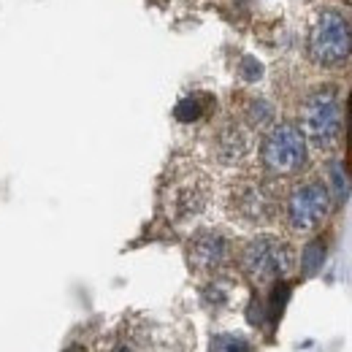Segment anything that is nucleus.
Segmentation results:
<instances>
[{
  "label": "nucleus",
  "mask_w": 352,
  "mask_h": 352,
  "mask_svg": "<svg viewBox=\"0 0 352 352\" xmlns=\"http://www.w3.org/2000/svg\"><path fill=\"white\" fill-rule=\"evenodd\" d=\"M209 352H250V342L239 333H220L212 339Z\"/></svg>",
  "instance_id": "nucleus-14"
},
{
  "label": "nucleus",
  "mask_w": 352,
  "mask_h": 352,
  "mask_svg": "<svg viewBox=\"0 0 352 352\" xmlns=\"http://www.w3.org/2000/svg\"><path fill=\"white\" fill-rule=\"evenodd\" d=\"M230 261V239L214 230V228H204V230H195L187 241V263L192 271L198 274H217L222 271Z\"/></svg>",
  "instance_id": "nucleus-7"
},
{
  "label": "nucleus",
  "mask_w": 352,
  "mask_h": 352,
  "mask_svg": "<svg viewBox=\"0 0 352 352\" xmlns=\"http://www.w3.org/2000/svg\"><path fill=\"white\" fill-rule=\"evenodd\" d=\"M212 152L222 166H241L252 152V133L244 122H225L214 133Z\"/></svg>",
  "instance_id": "nucleus-9"
},
{
  "label": "nucleus",
  "mask_w": 352,
  "mask_h": 352,
  "mask_svg": "<svg viewBox=\"0 0 352 352\" xmlns=\"http://www.w3.org/2000/svg\"><path fill=\"white\" fill-rule=\"evenodd\" d=\"M239 263H241V271H244L252 282L268 285V282L285 279V276L293 271L296 252H293V247H290L285 239L271 236V233H261V236L250 239V241L241 247Z\"/></svg>",
  "instance_id": "nucleus-4"
},
{
  "label": "nucleus",
  "mask_w": 352,
  "mask_h": 352,
  "mask_svg": "<svg viewBox=\"0 0 352 352\" xmlns=\"http://www.w3.org/2000/svg\"><path fill=\"white\" fill-rule=\"evenodd\" d=\"M309 60L317 68H339L352 54V22L342 8L317 11L307 41Z\"/></svg>",
  "instance_id": "nucleus-1"
},
{
  "label": "nucleus",
  "mask_w": 352,
  "mask_h": 352,
  "mask_svg": "<svg viewBox=\"0 0 352 352\" xmlns=\"http://www.w3.org/2000/svg\"><path fill=\"white\" fill-rule=\"evenodd\" d=\"M106 352H141V347H138L135 336H125V339H117Z\"/></svg>",
  "instance_id": "nucleus-16"
},
{
  "label": "nucleus",
  "mask_w": 352,
  "mask_h": 352,
  "mask_svg": "<svg viewBox=\"0 0 352 352\" xmlns=\"http://www.w3.org/2000/svg\"><path fill=\"white\" fill-rule=\"evenodd\" d=\"M209 206V179L201 174H187L171 184L168 212L176 222H187L204 214Z\"/></svg>",
  "instance_id": "nucleus-8"
},
{
  "label": "nucleus",
  "mask_w": 352,
  "mask_h": 352,
  "mask_svg": "<svg viewBox=\"0 0 352 352\" xmlns=\"http://www.w3.org/2000/svg\"><path fill=\"white\" fill-rule=\"evenodd\" d=\"M209 103H212V98L204 95V92L187 95V98H182V100L176 103L174 117L179 122H195V120H201V117L209 111Z\"/></svg>",
  "instance_id": "nucleus-10"
},
{
  "label": "nucleus",
  "mask_w": 352,
  "mask_h": 352,
  "mask_svg": "<svg viewBox=\"0 0 352 352\" xmlns=\"http://www.w3.org/2000/svg\"><path fill=\"white\" fill-rule=\"evenodd\" d=\"M65 352H87V350H85V347H68Z\"/></svg>",
  "instance_id": "nucleus-18"
},
{
  "label": "nucleus",
  "mask_w": 352,
  "mask_h": 352,
  "mask_svg": "<svg viewBox=\"0 0 352 352\" xmlns=\"http://www.w3.org/2000/svg\"><path fill=\"white\" fill-rule=\"evenodd\" d=\"M274 106L265 98H250L244 106V125L247 128H271Z\"/></svg>",
  "instance_id": "nucleus-11"
},
{
  "label": "nucleus",
  "mask_w": 352,
  "mask_h": 352,
  "mask_svg": "<svg viewBox=\"0 0 352 352\" xmlns=\"http://www.w3.org/2000/svg\"><path fill=\"white\" fill-rule=\"evenodd\" d=\"M241 76H244V82H258L263 76V65L255 57H244L241 60Z\"/></svg>",
  "instance_id": "nucleus-15"
},
{
  "label": "nucleus",
  "mask_w": 352,
  "mask_h": 352,
  "mask_svg": "<svg viewBox=\"0 0 352 352\" xmlns=\"http://www.w3.org/2000/svg\"><path fill=\"white\" fill-rule=\"evenodd\" d=\"M322 261H325V244H322V241H309L307 247H304V255H301V268H304V274H307V276L317 274V271L322 268Z\"/></svg>",
  "instance_id": "nucleus-13"
},
{
  "label": "nucleus",
  "mask_w": 352,
  "mask_h": 352,
  "mask_svg": "<svg viewBox=\"0 0 352 352\" xmlns=\"http://www.w3.org/2000/svg\"><path fill=\"white\" fill-rule=\"evenodd\" d=\"M328 192L336 198V201H344L347 198V192H350V176L344 171V166L342 163H328Z\"/></svg>",
  "instance_id": "nucleus-12"
},
{
  "label": "nucleus",
  "mask_w": 352,
  "mask_h": 352,
  "mask_svg": "<svg viewBox=\"0 0 352 352\" xmlns=\"http://www.w3.org/2000/svg\"><path fill=\"white\" fill-rule=\"evenodd\" d=\"M307 135L293 122H279L268 128L261 144V166L271 179H287L307 168Z\"/></svg>",
  "instance_id": "nucleus-3"
},
{
  "label": "nucleus",
  "mask_w": 352,
  "mask_h": 352,
  "mask_svg": "<svg viewBox=\"0 0 352 352\" xmlns=\"http://www.w3.org/2000/svg\"><path fill=\"white\" fill-rule=\"evenodd\" d=\"M342 128L344 117L339 89L331 85L311 89L301 106V133L307 135V144L317 149H333L342 138Z\"/></svg>",
  "instance_id": "nucleus-2"
},
{
  "label": "nucleus",
  "mask_w": 352,
  "mask_h": 352,
  "mask_svg": "<svg viewBox=\"0 0 352 352\" xmlns=\"http://www.w3.org/2000/svg\"><path fill=\"white\" fill-rule=\"evenodd\" d=\"M347 146H350V163H352V98H350V133H347Z\"/></svg>",
  "instance_id": "nucleus-17"
},
{
  "label": "nucleus",
  "mask_w": 352,
  "mask_h": 352,
  "mask_svg": "<svg viewBox=\"0 0 352 352\" xmlns=\"http://www.w3.org/2000/svg\"><path fill=\"white\" fill-rule=\"evenodd\" d=\"M331 212V192L322 182L309 179L296 184L285 198V222L296 233L317 230Z\"/></svg>",
  "instance_id": "nucleus-6"
},
{
  "label": "nucleus",
  "mask_w": 352,
  "mask_h": 352,
  "mask_svg": "<svg viewBox=\"0 0 352 352\" xmlns=\"http://www.w3.org/2000/svg\"><path fill=\"white\" fill-rule=\"evenodd\" d=\"M228 214L247 228L268 225L276 217V195L263 179H239L228 190Z\"/></svg>",
  "instance_id": "nucleus-5"
}]
</instances>
